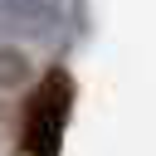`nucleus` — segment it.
Returning a JSON list of instances; mask_svg holds the SVG:
<instances>
[{"mask_svg": "<svg viewBox=\"0 0 156 156\" xmlns=\"http://www.w3.org/2000/svg\"><path fill=\"white\" fill-rule=\"evenodd\" d=\"M73 102H78L73 73L54 63L34 83V93L24 102V127H20L24 156H63V136H68V122H73Z\"/></svg>", "mask_w": 156, "mask_h": 156, "instance_id": "1", "label": "nucleus"}, {"mask_svg": "<svg viewBox=\"0 0 156 156\" xmlns=\"http://www.w3.org/2000/svg\"><path fill=\"white\" fill-rule=\"evenodd\" d=\"M63 29L58 0H0V39L10 44H44Z\"/></svg>", "mask_w": 156, "mask_h": 156, "instance_id": "2", "label": "nucleus"}, {"mask_svg": "<svg viewBox=\"0 0 156 156\" xmlns=\"http://www.w3.org/2000/svg\"><path fill=\"white\" fill-rule=\"evenodd\" d=\"M34 73V63H29V54L20 49V44H10V39H0V88H20L24 78Z\"/></svg>", "mask_w": 156, "mask_h": 156, "instance_id": "3", "label": "nucleus"}]
</instances>
